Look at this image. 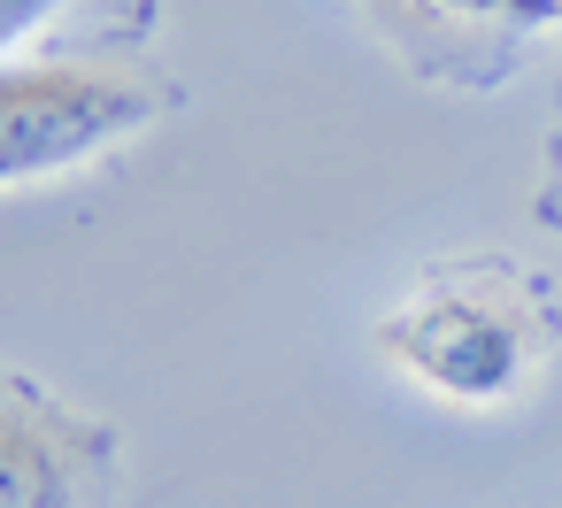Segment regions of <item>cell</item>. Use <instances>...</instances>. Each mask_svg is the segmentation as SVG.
<instances>
[{
	"mask_svg": "<svg viewBox=\"0 0 562 508\" xmlns=\"http://www.w3.org/2000/svg\"><path fill=\"white\" fill-rule=\"evenodd\" d=\"M554 331L562 308L547 278L516 255H477V262H431L370 324V347L424 400L485 416L531 393V377L554 354Z\"/></svg>",
	"mask_w": 562,
	"mask_h": 508,
	"instance_id": "cell-1",
	"label": "cell"
},
{
	"mask_svg": "<svg viewBox=\"0 0 562 508\" xmlns=\"http://www.w3.org/2000/svg\"><path fill=\"white\" fill-rule=\"evenodd\" d=\"M162 116L170 93L109 63H0V193L70 178Z\"/></svg>",
	"mask_w": 562,
	"mask_h": 508,
	"instance_id": "cell-2",
	"label": "cell"
},
{
	"mask_svg": "<svg viewBox=\"0 0 562 508\" xmlns=\"http://www.w3.org/2000/svg\"><path fill=\"white\" fill-rule=\"evenodd\" d=\"M116 424L0 370V508H101L116 485Z\"/></svg>",
	"mask_w": 562,
	"mask_h": 508,
	"instance_id": "cell-3",
	"label": "cell"
},
{
	"mask_svg": "<svg viewBox=\"0 0 562 508\" xmlns=\"http://www.w3.org/2000/svg\"><path fill=\"white\" fill-rule=\"evenodd\" d=\"M370 32L439 86H493L531 32H562V0H355Z\"/></svg>",
	"mask_w": 562,
	"mask_h": 508,
	"instance_id": "cell-4",
	"label": "cell"
},
{
	"mask_svg": "<svg viewBox=\"0 0 562 508\" xmlns=\"http://www.w3.org/2000/svg\"><path fill=\"white\" fill-rule=\"evenodd\" d=\"M63 9H70V0H0V63H16V47L40 39Z\"/></svg>",
	"mask_w": 562,
	"mask_h": 508,
	"instance_id": "cell-5",
	"label": "cell"
}]
</instances>
